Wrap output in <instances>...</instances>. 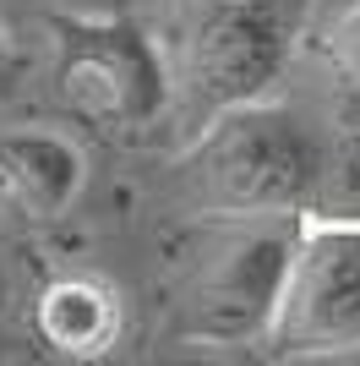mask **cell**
<instances>
[{
  "mask_svg": "<svg viewBox=\"0 0 360 366\" xmlns=\"http://www.w3.org/2000/svg\"><path fill=\"white\" fill-rule=\"evenodd\" d=\"M82 148L60 132H0V192L28 219L66 214L82 192Z\"/></svg>",
  "mask_w": 360,
  "mask_h": 366,
  "instance_id": "obj_6",
  "label": "cell"
},
{
  "mask_svg": "<svg viewBox=\"0 0 360 366\" xmlns=\"http://www.w3.org/2000/svg\"><path fill=\"white\" fill-rule=\"evenodd\" d=\"M273 334L289 350H360V229L295 246Z\"/></svg>",
  "mask_w": 360,
  "mask_h": 366,
  "instance_id": "obj_5",
  "label": "cell"
},
{
  "mask_svg": "<svg viewBox=\"0 0 360 366\" xmlns=\"http://www.w3.org/2000/svg\"><path fill=\"white\" fill-rule=\"evenodd\" d=\"M55 93L104 132H136L164 115L169 66L131 16H49Z\"/></svg>",
  "mask_w": 360,
  "mask_h": 366,
  "instance_id": "obj_3",
  "label": "cell"
},
{
  "mask_svg": "<svg viewBox=\"0 0 360 366\" xmlns=\"http://www.w3.org/2000/svg\"><path fill=\"white\" fill-rule=\"evenodd\" d=\"M289 262H295V235H284V229L240 235L196 285L186 339L213 345V350H240V345H256L262 334H273Z\"/></svg>",
  "mask_w": 360,
  "mask_h": 366,
  "instance_id": "obj_4",
  "label": "cell"
},
{
  "mask_svg": "<svg viewBox=\"0 0 360 366\" xmlns=\"http://www.w3.org/2000/svg\"><path fill=\"white\" fill-rule=\"evenodd\" d=\"M6 71H11V44H6V33H0V82H6Z\"/></svg>",
  "mask_w": 360,
  "mask_h": 366,
  "instance_id": "obj_9",
  "label": "cell"
},
{
  "mask_svg": "<svg viewBox=\"0 0 360 366\" xmlns=\"http://www.w3.org/2000/svg\"><path fill=\"white\" fill-rule=\"evenodd\" d=\"M186 169L202 197L235 214H289L306 208L322 186V142L300 115L268 104H235L202 121Z\"/></svg>",
  "mask_w": 360,
  "mask_h": 366,
  "instance_id": "obj_1",
  "label": "cell"
},
{
  "mask_svg": "<svg viewBox=\"0 0 360 366\" xmlns=\"http://www.w3.org/2000/svg\"><path fill=\"white\" fill-rule=\"evenodd\" d=\"M306 0H196L180 33V88L191 121L251 104L284 76Z\"/></svg>",
  "mask_w": 360,
  "mask_h": 366,
  "instance_id": "obj_2",
  "label": "cell"
},
{
  "mask_svg": "<svg viewBox=\"0 0 360 366\" xmlns=\"http://www.w3.org/2000/svg\"><path fill=\"white\" fill-rule=\"evenodd\" d=\"M328 49H333V61L344 66L349 76H360V0L349 6L339 22H333V33H328Z\"/></svg>",
  "mask_w": 360,
  "mask_h": 366,
  "instance_id": "obj_8",
  "label": "cell"
},
{
  "mask_svg": "<svg viewBox=\"0 0 360 366\" xmlns=\"http://www.w3.org/2000/svg\"><path fill=\"white\" fill-rule=\"evenodd\" d=\"M33 322H39V339L55 355L93 361L120 339V295L115 285H104L93 274H66L39 295Z\"/></svg>",
  "mask_w": 360,
  "mask_h": 366,
  "instance_id": "obj_7",
  "label": "cell"
}]
</instances>
